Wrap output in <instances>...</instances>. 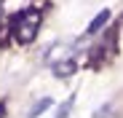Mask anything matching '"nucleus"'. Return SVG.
Instances as JSON below:
<instances>
[{"instance_id": "nucleus-1", "label": "nucleus", "mask_w": 123, "mask_h": 118, "mask_svg": "<svg viewBox=\"0 0 123 118\" xmlns=\"http://www.w3.org/2000/svg\"><path fill=\"white\" fill-rule=\"evenodd\" d=\"M40 19H43V13H40V8H27L22 11L16 19H13V38L19 43H32L37 38V30H40Z\"/></svg>"}, {"instance_id": "nucleus-2", "label": "nucleus", "mask_w": 123, "mask_h": 118, "mask_svg": "<svg viewBox=\"0 0 123 118\" xmlns=\"http://www.w3.org/2000/svg\"><path fill=\"white\" fill-rule=\"evenodd\" d=\"M75 67H78V65H75L72 56H70V59H62V62L54 65V75H56V78H70V75L75 72Z\"/></svg>"}, {"instance_id": "nucleus-3", "label": "nucleus", "mask_w": 123, "mask_h": 118, "mask_svg": "<svg viewBox=\"0 0 123 118\" xmlns=\"http://www.w3.org/2000/svg\"><path fill=\"white\" fill-rule=\"evenodd\" d=\"M107 22H110V11L105 8V11H99V13L91 19V24H88V30H86V32H88V35H94V32H99L102 27H105Z\"/></svg>"}, {"instance_id": "nucleus-4", "label": "nucleus", "mask_w": 123, "mask_h": 118, "mask_svg": "<svg viewBox=\"0 0 123 118\" xmlns=\"http://www.w3.org/2000/svg\"><path fill=\"white\" fill-rule=\"evenodd\" d=\"M51 107V97H43V99H37L35 105H32V110L27 113V118H37L40 113H43V110H48Z\"/></svg>"}, {"instance_id": "nucleus-5", "label": "nucleus", "mask_w": 123, "mask_h": 118, "mask_svg": "<svg viewBox=\"0 0 123 118\" xmlns=\"http://www.w3.org/2000/svg\"><path fill=\"white\" fill-rule=\"evenodd\" d=\"M72 105H75V94H70L67 99L59 105V110H56V118H70V113H72Z\"/></svg>"}, {"instance_id": "nucleus-6", "label": "nucleus", "mask_w": 123, "mask_h": 118, "mask_svg": "<svg viewBox=\"0 0 123 118\" xmlns=\"http://www.w3.org/2000/svg\"><path fill=\"white\" fill-rule=\"evenodd\" d=\"M3 113H6V105H3V102H0V118H3Z\"/></svg>"}]
</instances>
